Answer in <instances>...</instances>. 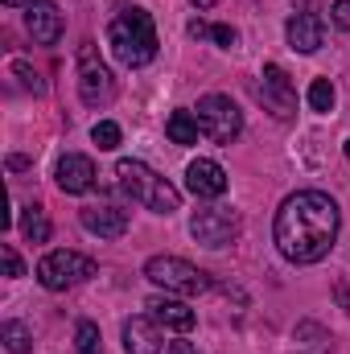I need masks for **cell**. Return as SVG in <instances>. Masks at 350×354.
Returning <instances> with one entry per match:
<instances>
[{
	"label": "cell",
	"mask_w": 350,
	"mask_h": 354,
	"mask_svg": "<svg viewBox=\"0 0 350 354\" xmlns=\"http://www.w3.org/2000/svg\"><path fill=\"white\" fill-rule=\"evenodd\" d=\"M210 37H214V41H219V46H223V50H231V46H235V41H239V33H235V29H231V25H214V29H210Z\"/></svg>",
	"instance_id": "24"
},
{
	"label": "cell",
	"mask_w": 350,
	"mask_h": 354,
	"mask_svg": "<svg viewBox=\"0 0 350 354\" xmlns=\"http://www.w3.org/2000/svg\"><path fill=\"white\" fill-rule=\"evenodd\" d=\"M198 128L214 140V145H231L243 132V111L235 107L231 95H202L198 99Z\"/></svg>",
	"instance_id": "4"
},
{
	"label": "cell",
	"mask_w": 350,
	"mask_h": 354,
	"mask_svg": "<svg viewBox=\"0 0 350 354\" xmlns=\"http://www.w3.org/2000/svg\"><path fill=\"white\" fill-rule=\"evenodd\" d=\"M8 8H29V4H37V0H4Z\"/></svg>",
	"instance_id": "30"
},
{
	"label": "cell",
	"mask_w": 350,
	"mask_h": 354,
	"mask_svg": "<svg viewBox=\"0 0 350 354\" xmlns=\"http://www.w3.org/2000/svg\"><path fill=\"white\" fill-rule=\"evenodd\" d=\"M334 292H338V301H342V309L350 313V284H347V280H338V288H334Z\"/></svg>",
	"instance_id": "28"
},
{
	"label": "cell",
	"mask_w": 350,
	"mask_h": 354,
	"mask_svg": "<svg viewBox=\"0 0 350 354\" xmlns=\"http://www.w3.org/2000/svg\"><path fill=\"white\" fill-rule=\"evenodd\" d=\"M284 37H288V46H293L297 54H313V50H322L326 25H322V17H317V12H297V17H288Z\"/></svg>",
	"instance_id": "14"
},
{
	"label": "cell",
	"mask_w": 350,
	"mask_h": 354,
	"mask_svg": "<svg viewBox=\"0 0 350 354\" xmlns=\"http://www.w3.org/2000/svg\"><path fill=\"white\" fill-rule=\"evenodd\" d=\"M145 276L153 284H161L165 292H177V297H194V292H206L210 288L206 272H198V268L190 264V260H181V256H153L145 264Z\"/></svg>",
	"instance_id": "5"
},
{
	"label": "cell",
	"mask_w": 350,
	"mask_h": 354,
	"mask_svg": "<svg viewBox=\"0 0 350 354\" xmlns=\"http://www.w3.org/2000/svg\"><path fill=\"white\" fill-rule=\"evenodd\" d=\"M75 354H103V338H99L95 322H79V330H75Z\"/></svg>",
	"instance_id": "20"
},
{
	"label": "cell",
	"mask_w": 350,
	"mask_h": 354,
	"mask_svg": "<svg viewBox=\"0 0 350 354\" xmlns=\"http://www.w3.org/2000/svg\"><path fill=\"white\" fill-rule=\"evenodd\" d=\"M338 227H342V214H338V202L330 194L297 189L280 202L276 223H272V239L288 264H317L338 243Z\"/></svg>",
	"instance_id": "1"
},
{
	"label": "cell",
	"mask_w": 350,
	"mask_h": 354,
	"mask_svg": "<svg viewBox=\"0 0 350 354\" xmlns=\"http://www.w3.org/2000/svg\"><path fill=\"white\" fill-rule=\"evenodd\" d=\"M79 95H83V103H87V107H103V103H111V99H116V79H111V71H107L103 62H95V58H91V50H83Z\"/></svg>",
	"instance_id": "9"
},
{
	"label": "cell",
	"mask_w": 350,
	"mask_h": 354,
	"mask_svg": "<svg viewBox=\"0 0 350 354\" xmlns=\"http://www.w3.org/2000/svg\"><path fill=\"white\" fill-rule=\"evenodd\" d=\"M116 177H120V189H124L132 202H145V206L157 210V214H174L177 206H181V194H177L161 174H153L145 161L124 157V161L116 165Z\"/></svg>",
	"instance_id": "3"
},
{
	"label": "cell",
	"mask_w": 350,
	"mask_h": 354,
	"mask_svg": "<svg viewBox=\"0 0 350 354\" xmlns=\"http://www.w3.org/2000/svg\"><path fill=\"white\" fill-rule=\"evenodd\" d=\"M0 260H4V276H25V264H21V256H17L8 243L0 248Z\"/></svg>",
	"instance_id": "23"
},
{
	"label": "cell",
	"mask_w": 350,
	"mask_h": 354,
	"mask_svg": "<svg viewBox=\"0 0 350 354\" xmlns=\"http://www.w3.org/2000/svg\"><path fill=\"white\" fill-rule=\"evenodd\" d=\"M330 17H334V25H338V29H350V0H334Z\"/></svg>",
	"instance_id": "25"
},
{
	"label": "cell",
	"mask_w": 350,
	"mask_h": 354,
	"mask_svg": "<svg viewBox=\"0 0 350 354\" xmlns=\"http://www.w3.org/2000/svg\"><path fill=\"white\" fill-rule=\"evenodd\" d=\"M0 338H4V351L8 354H29L33 351V334H29V326H21V322H4V326H0Z\"/></svg>",
	"instance_id": "19"
},
{
	"label": "cell",
	"mask_w": 350,
	"mask_h": 354,
	"mask_svg": "<svg viewBox=\"0 0 350 354\" xmlns=\"http://www.w3.org/2000/svg\"><path fill=\"white\" fill-rule=\"evenodd\" d=\"M91 276H95V260L79 256V252H50V256L37 260V280L50 292H66V288L91 280Z\"/></svg>",
	"instance_id": "6"
},
{
	"label": "cell",
	"mask_w": 350,
	"mask_h": 354,
	"mask_svg": "<svg viewBox=\"0 0 350 354\" xmlns=\"http://www.w3.org/2000/svg\"><path fill=\"white\" fill-rule=\"evenodd\" d=\"M21 231H25L29 243H46V239H50V214H46L42 206H25V214H21Z\"/></svg>",
	"instance_id": "18"
},
{
	"label": "cell",
	"mask_w": 350,
	"mask_h": 354,
	"mask_svg": "<svg viewBox=\"0 0 350 354\" xmlns=\"http://www.w3.org/2000/svg\"><path fill=\"white\" fill-rule=\"evenodd\" d=\"M54 181H58L62 194H87L95 185V161L83 157V153H66L54 169Z\"/></svg>",
	"instance_id": "13"
},
{
	"label": "cell",
	"mask_w": 350,
	"mask_h": 354,
	"mask_svg": "<svg viewBox=\"0 0 350 354\" xmlns=\"http://www.w3.org/2000/svg\"><path fill=\"white\" fill-rule=\"evenodd\" d=\"M169 354H202L194 342H169Z\"/></svg>",
	"instance_id": "27"
},
{
	"label": "cell",
	"mask_w": 350,
	"mask_h": 354,
	"mask_svg": "<svg viewBox=\"0 0 350 354\" xmlns=\"http://www.w3.org/2000/svg\"><path fill=\"white\" fill-rule=\"evenodd\" d=\"M107 46L111 54L124 62V66H149L157 58V29H153V17L136 4H124L116 8L111 25H107Z\"/></svg>",
	"instance_id": "2"
},
{
	"label": "cell",
	"mask_w": 350,
	"mask_h": 354,
	"mask_svg": "<svg viewBox=\"0 0 350 354\" xmlns=\"http://www.w3.org/2000/svg\"><path fill=\"white\" fill-rule=\"evenodd\" d=\"M79 223L87 227L91 235H99V239H120L128 231V210H120L111 202H99V206H83Z\"/></svg>",
	"instance_id": "12"
},
{
	"label": "cell",
	"mask_w": 350,
	"mask_h": 354,
	"mask_svg": "<svg viewBox=\"0 0 350 354\" xmlns=\"http://www.w3.org/2000/svg\"><path fill=\"white\" fill-rule=\"evenodd\" d=\"M347 161H350V140H347Z\"/></svg>",
	"instance_id": "32"
},
{
	"label": "cell",
	"mask_w": 350,
	"mask_h": 354,
	"mask_svg": "<svg viewBox=\"0 0 350 354\" xmlns=\"http://www.w3.org/2000/svg\"><path fill=\"white\" fill-rule=\"evenodd\" d=\"M124 351L128 354H161V326H157V317H145V313L128 317L124 322Z\"/></svg>",
	"instance_id": "15"
},
{
	"label": "cell",
	"mask_w": 350,
	"mask_h": 354,
	"mask_svg": "<svg viewBox=\"0 0 350 354\" xmlns=\"http://www.w3.org/2000/svg\"><path fill=\"white\" fill-rule=\"evenodd\" d=\"M25 29H29V37H33L37 46H54V41L62 37V29H66L62 8H58V4H50V0L29 4V12H25Z\"/></svg>",
	"instance_id": "10"
},
{
	"label": "cell",
	"mask_w": 350,
	"mask_h": 354,
	"mask_svg": "<svg viewBox=\"0 0 350 354\" xmlns=\"http://www.w3.org/2000/svg\"><path fill=\"white\" fill-rule=\"evenodd\" d=\"M149 309H153V317H157V326H165V330H177V334H190L194 330V309L185 305V301H177V297H153L149 301Z\"/></svg>",
	"instance_id": "16"
},
{
	"label": "cell",
	"mask_w": 350,
	"mask_h": 354,
	"mask_svg": "<svg viewBox=\"0 0 350 354\" xmlns=\"http://www.w3.org/2000/svg\"><path fill=\"white\" fill-rule=\"evenodd\" d=\"M190 235L202 248H227L239 239V214L231 206H206L190 218Z\"/></svg>",
	"instance_id": "7"
},
{
	"label": "cell",
	"mask_w": 350,
	"mask_h": 354,
	"mask_svg": "<svg viewBox=\"0 0 350 354\" xmlns=\"http://www.w3.org/2000/svg\"><path fill=\"white\" fill-rule=\"evenodd\" d=\"M190 4H194V8H214L219 0H190Z\"/></svg>",
	"instance_id": "31"
},
{
	"label": "cell",
	"mask_w": 350,
	"mask_h": 354,
	"mask_svg": "<svg viewBox=\"0 0 350 354\" xmlns=\"http://www.w3.org/2000/svg\"><path fill=\"white\" fill-rule=\"evenodd\" d=\"M334 99H338V95H334V83H330V79H313V83H309V107H313V111H322V115L334 111Z\"/></svg>",
	"instance_id": "21"
},
{
	"label": "cell",
	"mask_w": 350,
	"mask_h": 354,
	"mask_svg": "<svg viewBox=\"0 0 350 354\" xmlns=\"http://www.w3.org/2000/svg\"><path fill=\"white\" fill-rule=\"evenodd\" d=\"M190 33H194V37H210V25H202V21H190Z\"/></svg>",
	"instance_id": "29"
},
{
	"label": "cell",
	"mask_w": 350,
	"mask_h": 354,
	"mask_svg": "<svg viewBox=\"0 0 350 354\" xmlns=\"http://www.w3.org/2000/svg\"><path fill=\"white\" fill-rule=\"evenodd\" d=\"M12 71H17V75H21V79H25V87L42 91V83H37V75H33V71H29V66H25V62H17V66H12Z\"/></svg>",
	"instance_id": "26"
},
{
	"label": "cell",
	"mask_w": 350,
	"mask_h": 354,
	"mask_svg": "<svg viewBox=\"0 0 350 354\" xmlns=\"http://www.w3.org/2000/svg\"><path fill=\"white\" fill-rule=\"evenodd\" d=\"M185 189H190L194 198H223V194H227V169H223L219 161L198 157V161H190V169H185Z\"/></svg>",
	"instance_id": "11"
},
{
	"label": "cell",
	"mask_w": 350,
	"mask_h": 354,
	"mask_svg": "<svg viewBox=\"0 0 350 354\" xmlns=\"http://www.w3.org/2000/svg\"><path fill=\"white\" fill-rule=\"evenodd\" d=\"M91 140H95L103 153H111V149L120 145V124H111V120H99V124L91 128Z\"/></svg>",
	"instance_id": "22"
},
{
	"label": "cell",
	"mask_w": 350,
	"mask_h": 354,
	"mask_svg": "<svg viewBox=\"0 0 350 354\" xmlns=\"http://www.w3.org/2000/svg\"><path fill=\"white\" fill-rule=\"evenodd\" d=\"M198 115L194 111H169V120H165V136L174 140V145H198Z\"/></svg>",
	"instance_id": "17"
},
{
	"label": "cell",
	"mask_w": 350,
	"mask_h": 354,
	"mask_svg": "<svg viewBox=\"0 0 350 354\" xmlns=\"http://www.w3.org/2000/svg\"><path fill=\"white\" fill-rule=\"evenodd\" d=\"M260 99L264 107L276 115V120H288L293 115V107H297V91H293V79L284 75V66H276V62H268L260 75Z\"/></svg>",
	"instance_id": "8"
}]
</instances>
